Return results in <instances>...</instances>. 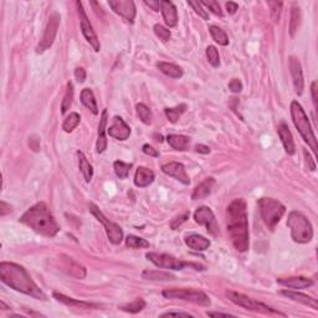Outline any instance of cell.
<instances>
[{"label":"cell","mask_w":318,"mask_h":318,"mask_svg":"<svg viewBox=\"0 0 318 318\" xmlns=\"http://www.w3.org/2000/svg\"><path fill=\"white\" fill-rule=\"evenodd\" d=\"M226 228L234 247L240 252L247 251L250 245L249 221L244 199H235L229 204L226 209Z\"/></svg>","instance_id":"obj_1"},{"label":"cell","mask_w":318,"mask_h":318,"mask_svg":"<svg viewBox=\"0 0 318 318\" xmlns=\"http://www.w3.org/2000/svg\"><path fill=\"white\" fill-rule=\"evenodd\" d=\"M0 280L10 289L31 296L35 300L46 301V294L29 275L26 268L14 263L0 264Z\"/></svg>","instance_id":"obj_2"},{"label":"cell","mask_w":318,"mask_h":318,"mask_svg":"<svg viewBox=\"0 0 318 318\" xmlns=\"http://www.w3.org/2000/svg\"><path fill=\"white\" fill-rule=\"evenodd\" d=\"M19 221L31 228L35 233L43 236H48V238H53L60 231L57 221L51 214L48 205L43 202L29 208L19 219Z\"/></svg>","instance_id":"obj_3"},{"label":"cell","mask_w":318,"mask_h":318,"mask_svg":"<svg viewBox=\"0 0 318 318\" xmlns=\"http://www.w3.org/2000/svg\"><path fill=\"white\" fill-rule=\"evenodd\" d=\"M291 116L294 127L297 128L301 137L305 139L306 143H308V146L311 147L313 153L317 154V139H316V135L313 133L312 126H311L310 119H308V116L306 114L305 109L302 108V106L297 101L291 102Z\"/></svg>","instance_id":"obj_4"},{"label":"cell","mask_w":318,"mask_h":318,"mask_svg":"<svg viewBox=\"0 0 318 318\" xmlns=\"http://www.w3.org/2000/svg\"><path fill=\"white\" fill-rule=\"evenodd\" d=\"M287 226L291 230V238L294 242L307 244L313 238V228L307 217L300 212H291L287 219Z\"/></svg>","instance_id":"obj_5"},{"label":"cell","mask_w":318,"mask_h":318,"mask_svg":"<svg viewBox=\"0 0 318 318\" xmlns=\"http://www.w3.org/2000/svg\"><path fill=\"white\" fill-rule=\"evenodd\" d=\"M259 210H260L261 219L264 220L268 230H275L276 225L280 223L284 214L286 212V208L282 203L273 198H261L257 202Z\"/></svg>","instance_id":"obj_6"},{"label":"cell","mask_w":318,"mask_h":318,"mask_svg":"<svg viewBox=\"0 0 318 318\" xmlns=\"http://www.w3.org/2000/svg\"><path fill=\"white\" fill-rule=\"evenodd\" d=\"M146 257L151 261L153 265H156L159 268H167V270H175L182 271L186 267H194L195 270L204 271L205 267L199 264L186 263L183 260L175 259L174 256H170L168 254H158V252H148Z\"/></svg>","instance_id":"obj_7"},{"label":"cell","mask_w":318,"mask_h":318,"mask_svg":"<svg viewBox=\"0 0 318 318\" xmlns=\"http://www.w3.org/2000/svg\"><path fill=\"white\" fill-rule=\"evenodd\" d=\"M226 296L229 297V300H230L231 302L240 306V307L245 308V310L254 311V312L265 313V315L285 316V313L273 310L272 307H268V306L265 305V303L259 302V301L254 300V298H251V297L246 296V294L244 293H238V292H235V291H226Z\"/></svg>","instance_id":"obj_8"},{"label":"cell","mask_w":318,"mask_h":318,"mask_svg":"<svg viewBox=\"0 0 318 318\" xmlns=\"http://www.w3.org/2000/svg\"><path fill=\"white\" fill-rule=\"evenodd\" d=\"M163 296L169 300H182L195 303L199 306H210V298L207 293L191 289H167L162 292Z\"/></svg>","instance_id":"obj_9"},{"label":"cell","mask_w":318,"mask_h":318,"mask_svg":"<svg viewBox=\"0 0 318 318\" xmlns=\"http://www.w3.org/2000/svg\"><path fill=\"white\" fill-rule=\"evenodd\" d=\"M88 209H90L91 214H92L93 216H95L100 223H102V225L105 226V230H106L107 238H108L109 241H111L113 245L121 244L123 240V231L122 229H121V226L112 223V221H109L108 219L105 216L104 212L98 209L95 204H92V203L88 205Z\"/></svg>","instance_id":"obj_10"},{"label":"cell","mask_w":318,"mask_h":318,"mask_svg":"<svg viewBox=\"0 0 318 318\" xmlns=\"http://www.w3.org/2000/svg\"><path fill=\"white\" fill-rule=\"evenodd\" d=\"M77 10H79V15H80V24H81V30H82V34L85 36L86 41L92 46L93 50L96 53L101 50V45H100V40H98L97 35H96L95 30H93L92 25H91L90 20H88L87 15H86V11L83 9L82 3H80L77 1L76 3Z\"/></svg>","instance_id":"obj_11"},{"label":"cell","mask_w":318,"mask_h":318,"mask_svg":"<svg viewBox=\"0 0 318 318\" xmlns=\"http://www.w3.org/2000/svg\"><path fill=\"white\" fill-rule=\"evenodd\" d=\"M58 25H60V15L57 13H53L49 19L43 39L40 40L39 45L36 46V53H43L44 51H46L53 46L56 34H57Z\"/></svg>","instance_id":"obj_12"},{"label":"cell","mask_w":318,"mask_h":318,"mask_svg":"<svg viewBox=\"0 0 318 318\" xmlns=\"http://www.w3.org/2000/svg\"><path fill=\"white\" fill-rule=\"evenodd\" d=\"M194 220L199 225H203L207 228L208 233L212 235L216 236L219 234V226H217L216 219L212 212V210L209 207H200L194 212Z\"/></svg>","instance_id":"obj_13"},{"label":"cell","mask_w":318,"mask_h":318,"mask_svg":"<svg viewBox=\"0 0 318 318\" xmlns=\"http://www.w3.org/2000/svg\"><path fill=\"white\" fill-rule=\"evenodd\" d=\"M108 5L119 16L125 18L127 22L133 23L135 18V4L132 0H109Z\"/></svg>","instance_id":"obj_14"},{"label":"cell","mask_w":318,"mask_h":318,"mask_svg":"<svg viewBox=\"0 0 318 318\" xmlns=\"http://www.w3.org/2000/svg\"><path fill=\"white\" fill-rule=\"evenodd\" d=\"M107 133L109 137L118 139V141H126L131 135V128L127 123L123 121L122 117L114 116L112 119V123L108 128H107Z\"/></svg>","instance_id":"obj_15"},{"label":"cell","mask_w":318,"mask_h":318,"mask_svg":"<svg viewBox=\"0 0 318 318\" xmlns=\"http://www.w3.org/2000/svg\"><path fill=\"white\" fill-rule=\"evenodd\" d=\"M289 66L290 71H291L292 81H293L294 91H296L297 95L301 96L303 93V90H305V81H303V72L301 62L297 60V57L291 56V57H290Z\"/></svg>","instance_id":"obj_16"},{"label":"cell","mask_w":318,"mask_h":318,"mask_svg":"<svg viewBox=\"0 0 318 318\" xmlns=\"http://www.w3.org/2000/svg\"><path fill=\"white\" fill-rule=\"evenodd\" d=\"M162 172L164 174L169 175V177L175 178L178 182H181L184 186H188L190 184V179H189V175L186 174V167H184L182 163L178 162H170L167 163L162 167Z\"/></svg>","instance_id":"obj_17"},{"label":"cell","mask_w":318,"mask_h":318,"mask_svg":"<svg viewBox=\"0 0 318 318\" xmlns=\"http://www.w3.org/2000/svg\"><path fill=\"white\" fill-rule=\"evenodd\" d=\"M277 284L282 285L285 287H289V289L302 290L312 286L313 281L311 278L303 277V276H294V277L277 278Z\"/></svg>","instance_id":"obj_18"},{"label":"cell","mask_w":318,"mask_h":318,"mask_svg":"<svg viewBox=\"0 0 318 318\" xmlns=\"http://www.w3.org/2000/svg\"><path fill=\"white\" fill-rule=\"evenodd\" d=\"M280 294L287 297L290 300L294 301V302L302 303V305L308 306V307L313 308V310H318V302L316 298H312L311 296H307L305 293H300V292L296 291H289V290H284V291H280Z\"/></svg>","instance_id":"obj_19"},{"label":"cell","mask_w":318,"mask_h":318,"mask_svg":"<svg viewBox=\"0 0 318 318\" xmlns=\"http://www.w3.org/2000/svg\"><path fill=\"white\" fill-rule=\"evenodd\" d=\"M277 133L280 139H281L282 144H284V148L285 151H286V153L290 154V156L294 154L296 147H294L293 137H292V133L291 131H290L289 126H287L286 123H281V125L278 126Z\"/></svg>","instance_id":"obj_20"},{"label":"cell","mask_w":318,"mask_h":318,"mask_svg":"<svg viewBox=\"0 0 318 318\" xmlns=\"http://www.w3.org/2000/svg\"><path fill=\"white\" fill-rule=\"evenodd\" d=\"M107 119H108V112L107 109H104L101 114V119H100V125H98V137H97V153H104L107 148V139H106V132H107Z\"/></svg>","instance_id":"obj_21"},{"label":"cell","mask_w":318,"mask_h":318,"mask_svg":"<svg viewBox=\"0 0 318 318\" xmlns=\"http://www.w3.org/2000/svg\"><path fill=\"white\" fill-rule=\"evenodd\" d=\"M154 178L156 175L153 170L146 167H138L134 174V184L138 188H146L153 183Z\"/></svg>","instance_id":"obj_22"},{"label":"cell","mask_w":318,"mask_h":318,"mask_svg":"<svg viewBox=\"0 0 318 318\" xmlns=\"http://www.w3.org/2000/svg\"><path fill=\"white\" fill-rule=\"evenodd\" d=\"M160 11H162L163 19H164V22H165V24H167V26H169V27L177 26L178 11H177V8H175V5L172 3V1L163 0Z\"/></svg>","instance_id":"obj_23"},{"label":"cell","mask_w":318,"mask_h":318,"mask_svg":"<svg viewBox=\"0 0 318 318\" xmlns=\"http://www.w3.org/2000/svg\"><path fill=\"white\" fill-rule=\"evenodd\" d=\"M184 241H186V246L189 249H193L195 251H205L210 246L209 238H204L202 235H198V234H190V235L186 236Z\"/></svg>","instance_id":"obj_24"},{"label":"cell","mask_w":318,"mask_h":318,"mask_svg":"<svg viewBox=\"0 0 318 318\" xmlns=\"http://www.w3.org/2000/svg\"><path fill=\"white\" fill-rule=\"evenodd\" d=\"M215 186V179L214 178H207L202 183L199 184L195 189H194L193 194H191V199L193 200H200V199H204L212 193V188Z\"/></svg>","instance_id":"obj_25"},{"label":"cell","mask_w":318,"mask_h":318,"mask_svg":"<svg viewBox=\"0 0 318 318\" xmlns=\"http://www.w3.org/2000/svg\"><path fill=\"white\" fill-rule=\"evenodd\" d=\"M53 297L58 302L64 303V305L70 306V307H81V308H97V305H93V303L85 302V301H80L75 300L72 297H67L62 293H57V292H53Z\"/></svg>","instance_id":"obj_26"},{"label":"cell","mask_w":318,"mask_h":318,"mask_svg":"<svg viewBox=\"0 0 318 318\" xmlns=\"http://www.w3.org/2000/svg\"><path fill=\"white\" fill-rule=\"evenodd\" d=\"M167 142L175 151H186L190 144V138L182 134H169L167 137Z\"/></svg>","instance_id":"obj_27"},{"label":"cell","mask_w":318,"mask_h":318,"mask_svg":"<svg viewBox=\"0 0 318 318\" xmlns=\"http://www.w3.org/2000/svg\"><path fill=\"white\" fill-rule=\"evenodd\" d=\"M142 277L144 280H149V281H172V280H175L174 275L167 272V271L159 270H144L142 272Z\"/></svg>","instance_id":"obj_28"},{"label":"cell","mask_w":318,"mask_h":318,"mask_svg":"<svg viewBox=\"0 0 318 318\" xmlns=\"http://www.w3.org/2000/svg\"><path fill=\"white\" fill-rule=\"evenodd\" d=\"M157 67H158L165 76L170 77V79H181V77L183 76V70L175 64H170V62H158Z\"/></svg>","instance_id":"obj_29"},{"label":"cell","mask_w":318,"mask_h":318,"mask_svg":"<svg viewBox=\"0 0 318 318\" xmlns=\"http://www.w3.org/2000/svg\"><path fill=\"white\" fill-rule=\"evenodd\" d=\"M81 102H82L83 106L90 109L93 114H98L97 102H96V98L92 90H90V88H83V90L81 91Z\"/></svg>","instance_id":"obj_30"},{"label":"cell","mask_w":318,"mask_h":318,"mask_svg":"<svg viewBox=\"0 0 318 318\" xmlns=\"http://www.w3.org/2000/svg\"><path fill=\"white\" fill-rule=\"evenodd\" d=\"M77 157H79L80 170H81V173L83 174L85 181L87 182V183H90L91 179H92V177H93L92 165L90 164V162H88L87 158H86V156L82 153V152H80V151L77 152Z\"/></svg>","instance_id":"obj_31"},{"label":"cell","mask_w":318,"mask_h":318,"mask_svg":"<svg viewBox=\"0 0 318 318\" xmlns=\"http://www.w3.org/2000/svg\"><path fill=\"white\" fill-rule=\"evenodd\" d=\"M209 32L210 35H212V40H214L216 44H219V45L226 46L229 44V37L228 35H226V32L219 26H216V25H210Z\"/></svg>","instance_id":"obj_32"},{"label":"cell","mask_w":318,"mask_h":318,"mask_svg":"<svg viewBox=\"0 0 318 318\" xmlns=\"http://www.w3.org/2000/svg\"><path fill=\"white\" fill-rule=\"evenodd\" d=\"M186 111V105L182 104L177 107H173V108H165L164 113L170 123H177L178 121H179V118L182 117V114H183Z\"/></svg>","instance_id":"obj_33"},{"label":"cell","mask_w":318,"mask_h":318,"mask_svg":"<svg viewBox=\"0 0 318 318\" xmlns=\"http://www.w3.org/2000/svg\"><path fill=\"white\" fill-rule=\"evenodd\" d=\"M301 9L297 8V6H293L291 10V20H290V35L291 37H293L296 35L297 30L301 25Z\"/></svg>","instance_id":"obj_34"},{"label":"cell","mask_w":318,"mask_h":318,"mask_svg":"<svg viewBox=\"0 0 318 318\" xmlns=\"http://www.w3.org/2000/svg\"><path fill=\"white\" fill-rule=\"evenodd\" d=\"M131 168H132L131 163H125L122 160H116L113 163L114 173H116V175L119 179H127V177L130 175Z\"/></svg>","instance_id":"obj_35"},{"label":"cell","mask_w":318,"mask_h":318,"mask_svg":"<svg viewBox=\"0 0 318 318\" xmlns=\"http://www.w3.org/2000/svg\"><path fill=\"white\" fill-rule=\"evenodd\" d=\"M72 100H74V85H72L71 81L67 82L66 86V92H65L64 100H62L61 104V113L65 114L70 109L72 105Z\"/></svg>","instance_id":"obj_36"},{"label":"cell","mask_w":318,"mask_h":318,"mask_svg":"<svg viewBox=\"0 0 318 318\" xmlns=\"http://www.w3.org/2000/svg\"><path fill=\"white\" fill-rule=\"evenodd\" d=\"M80 121H81V117H80L79 113L76 112H72L70 113V116L66 117V119L64 121V125H62V130L66 133L72 132L77 126L80 125Z\"/></svg>","instance_id":"obj_37"},{"label":"cell","mask_w":318,"mask_h":318,"mask_svg":"<svg viewBox=\"0 0 318 318\" xmlns=\"http://www.w3.org/2000/svg\"><path fill=\"white\" fill-rule=\"evenodd\" d=\"M126 245H127V247H131V249H147V247H149V242L147 241L146 238H138V236L134 235L127 236Z\"/></svg>","instance_id":"obj_38"},{"label":"cell","mask_w":318,"mask_h":318,"mask_svg":"<svg viewBox=\"0 0 318 318\" xmlns=\"http://www.w3.org/2000/svg\"><path fill=\"white\" fill-rule=\"evenodd\" d=\"M135 109H137V114L142 122H143L144 125H151L152 119H153V114H152L151 109L144 104H138Z\"/></svg>","instance_id":"obj_39"},{"label":"cell","mask_w":318,"mask_h":318,"mask_svg":"<svg viewBox=\"0 0 318 318\" xmlns=\"http://www.w3.org/2000/svg\"><path fill=\"white\" fill-rule=\"evenodd\" d=\"M121 310L125 311V312H130V313H138L141 312L143 308H146V301L143 298H137L133 302L128 303V305L121 306Z\"/></svg>","instance_id":"obj_40"},{"label":"cell","mask_w":318,"mask_h":318,"mask_svg":"<svg viewBox=\"0 0 318 318\" xmlns=\"http://www.w3.org/2000/svg\"><path fill=\"white\" fill-rule=\"evenodd\" d=\"M268 8H270V15L275 24L280 22V15H281V9L284 3L281 1H268Z\"/></svg>","instance_id":"obj_41"},{"label":"cell","mask_w":318,"mask_h":318,"mask_svg":"<svg viewBox=\"0 0 318 318\" xmlns=\"http://www.w3.org/2000/svg\"><path fill=\"white\" fill-rule=\"evenodd\" d=\"M207 58L209 64L212 67L220 66V56H219V51L216 50L215 46H208L207 48Z\"/></svg>","instance_id":"obj_42"},{"label":"cell","mask_w":318,"mask_h":318,"mask_svg":"<svg viewBox=\"0 0 318 318\" xmlns=\"http://www.w3.org/2000/svg\"><path fill=\"white\" fill-rule=\"evenodd\" d=\"M154 34L159 37V39L162 40V41H168L170 39V30H168L167 27H164L163 25L160 24H156L153 27Z\"/></svg>","instance_id":"obj_43"},{"label":"cell","mask_w":318,"mask_h":318,"mask_svg":"<svg viewBox=\"0 0 318 318\" xmlns=\"http://www.w3.org/2000/svg\"><path fill=\"white\" fill-rule=\"evenodd\" d=\"M200 4H202V5H205L207 8H209L210 10H212V13H214L215 15L223 16V11H221L220 4L217 3V1H215V0H209V1L204 0V1H200Z\"/></svg>","instance_id":"obj_44"},{"label":"cell","mask_w":318,"mask_h":318,"mask_svg":"<svg viewBox=\"0 0 318 318\" xmlns=\"http://www.w3.org/2000/svg\"><path fill=\"white\" fill-rule=\"evenodd\" d=\"M189 215H190V212H184V214L179 215V216H177V217H175V219H173V221H172V223H170V228H172L173 230H177V229L179 228V226H181L182 224L186 223V221L188 220V219H189Z\"/></svg>","instance_id":"obj_45"},{"label":"cell","mask_w":318,"mask_h":318,"mask_svg":"<svg viewBox=\"0 0 318 318\" xmlns=\"http://www.w3.org/2000/svg\"><path fill=\"white\" fill-rule=\"evenodd\" d=\"M188 4H189V6H191V8L195 10V13L198 14L200 18H203L204 20H208V19H209V15L207 14V11L202 8V4L196 3V1H188Z\"/></svg>","instance_id":"obj_46"},{"label":"cell","mask_w":318,"mask_h":318,"mask_svg":"<svg viewBox=\"0 0 318 318\" xmlns=\"http://www.w3.org/2000/svg\"><path fill=\"white\" fill-rule=\"evenodd\" d=\"M229 88H230L231 92H234V93L241 92V91H242L241 81H240L238 79H233L230 81V82H229Z\"/></svg>","instance_id":"obj_47"},{"label":"cell","mask_w":318,"mask_h":318,"mask_svg":"<svg viewBox=\"0 0 318 318\" xmlns=\"http://www.w3.org/2000/svg\"><path fill=\"white\" fill-rule=\"evenodd\" d=\"M142 151H143L144 154H147V156L149 157H154V158L159 157V152L157 151V149H154L152 146H149V144H144V146L142 147Z\"/></svg>","instance_id":"obj_48"},{"label":"cell","mask_w":318,"mask_h":318,"mask_svg":"<svg viewBox=\"0 0 318 318\" xmlns=\"http://www.w3.org/2000/svg\"><path fill=\"white\" fill-rule=\"evenodd\" d=\"M144 4L151 9H153L154 11H159L162 8V1H159V0H146Z\"/></svg>","instance_id":"obj_49"},{"label":"cell","mask_w":318,"mask_h":318,"mask_svg":"<svg viewBox=\"0 0 318 318\" xmlns=\"http://www.w3.org/2000/svg\"><path fill=\"white\" fill-rule=\"evenodd\" d=\"M75 77H76V80L80 83L85 82L86 71L82 69V67H77V69L75 70Z\"/></svg>","instance_id":"obj_50"},{"label":"cell","mask_w":318,"mask_h":318,"mask_svg":"<svg viewBox=\"0 0 318 318\" xmlns=\"http://www.w3.org/2000/svg\"><path fill=\"white\" fill-rule=\"evenodd\" d=\"M10 212H11L10 204H8V203H5L4 200H1V202H0V216H5V215L9 214Z\"/></svg>","instance_id":"obj_51"},{"label":"cell","mask_w":318,"mask_h":318,"mask_svg":"<svg viewBox=\"0 0 318 318\" xmlns=\"http://www.w3.org/2000/svg\"><path fill=\"white\" fill-rule=\"evenodd\" d=\"M303 154H305V158H306V163H307L308 165V169L310 170H315L316 169V162L313 160L312 157L310 156V153H308L307 151H303Z\"/></svg>","instance_id":"obj_52"},{"label":"cell","mask_w":318,"mask_h":318,"mask_svg":"<svg viewBox=\"0 0 318 318\" xmlns=\"http://www.w3.org/2000/svg\"><path fill=\"white\" fill-rule=\"evenodd\" d=\"M311 93H312V101L315 107L317 108V82L313 81L312 85H311Z\"/></svg>","instance_id":"obj_53"},{"label":"cell","mask_w":318,"mask_h":318,"mask_svg":"<svg viewBox=\"0 0 318 318\" xmlns=\"http://www.w3.org/2000/svg\"><path fill=\"white\" fill-rule=\"evenodd\" d=\"M170 316H182V317H193V315H190V313H186V312H172V311H169V312L163 313L162 317H170Z\"/></svg>","instance_id":"obj_54"},{"label":"cell","mask_w":318,"mask_h":318,"mask_svg":"<svg viewBox=\"0 0 318 318\" xmlns=\"http://www.w3.org/2000/svg\"><path fill=\"white\" fill-rule=\"evenodd\" d=\"M238 9V5L236 3H234V1H229V3H226V10H228L229 14H235L236 10Z\"/></svg>","instance_id":"obj_55"},{"label":"cell","mask_w":318,"mask_h":318,"mask_svg":"<svg viewBox=\"0 0 318 318\" xmlns=\"http://www.w3.org/2000/svg\"><path fill=\"white\" fill-rule=\"evenodd\" d=\"M195 151L198 152V153H202V154H209L210 153V148L208 146H204V144H196Z\"/></svg>","instance_id":"obj_56"},{"label":"cell","mask_w":318,"mask_h":318,"mask_svg":"<svg viewBox=\"0 0 318 318\" xmlns=\"http://www.w3.org/2000/svg\"><path fill=\"white\" fill-rule=\"evenodd\" d=\"M208 316L210 317H234L230 313H223V312H208Z\"/></svg>","instance_id":"obj_57"}]
</instances>
